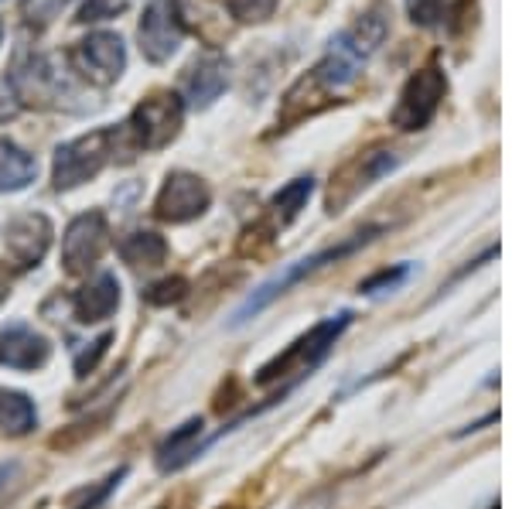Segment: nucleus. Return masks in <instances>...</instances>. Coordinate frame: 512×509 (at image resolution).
Returning <instances> with one entry per match:
<instances>
[{"mask_svg":"<svg viewBox=\"0 0 512 509\" xmlns=\"http://www.w3.org/2000/svg\"><path fill=\"white\" fill-rule=\"evenodd\" d=\"M376 233H379V226H366L362 233H352L345 243H338V246H328V250H321V253H311V257H304V260H297V264H291L287 270H280L277 277H270L267 284H260L256 291L250 294V298L243 301V308L233 315V325H246V322H253L256 315H260L263 308H270L274 301L280 298V294H287L294 284H301L304 277H311V274H318L321 267H328V264H338V260H345V257H352V253H359L362 246H369L376 240Z\"/></svg>","mask_w":512,"mask_h":509,"instance_id":"7ed1b4c3","label":"nucleus"},{"mask_svg":"<svg viewBox=\"0 0 512 509\" xmlns=\"http://www.w3.org/2000/svg\"><path fill=\"white\" fill-rule=\"evenodd\" d=\"M130 0H86L79 11V21L89 24V21H106V18H117V14L127 11Z\"/></svg>","mask_w":512,"mask_h":509,"instance_id":"393cba45","label":"nucleus"},{"mask_svg":"<svg viewBox=\"0 0 512 509\" xmlns=\"http://www.w3.org/2000/svg\"><path fill=\"white\" fill-rule=\"evenodd\" d=\"M48 359H52V342L41 332H35L31 325L11 322L0 332V366L31 373V369L45 366Z\"/></svg>","mask_w":512,"mask_h":509,"instance_id":"2eb2a0df","label":"nucleus"},{"mask_svg":"<svg viewBox=\"0 0 512 509\" xmlns=\"http://www.w3.org/2000/svg\"><path fill=\"white\" fill-rule=\"evenodd\" d=\"M396 168V154L393 151H383V147H376V151H366L359 154L355 161L345 164L342 171L332 178V192H328V212H342L345 205H349L355 195L362 192V188H369L373 182H379L383 175H390Z\"/></svg>","mask_w":512,"mask_h":509,"instance_id":"ddd939ff","label":"nucleus"},{"mask_svg":"<svg viewBox=\"0 0 512 509\" xmlns=\"http://www.w3.org/2000/svg\"><path fill=\"white\" fill-rule=\"evenodd\" d=\"M181 117H185V103L178 93H154L134 106L120 137L130 141V151H161L164 144L178 137Z\"/></svg>","mask_w":512,"mask_h":509,"instance_id":"39448f33","label":"nucleus"},{"mask_svg":"<svg viewBox=\"0 0 512 509\" xmlns=\"http://www.w3.org/2000/svg\"><path fill=\"white\" fill-rule=\"evenodd\" d=\"M18 113H21V103H18V96H14L11 82L0 79V123L14 120V117H18Z\"/></svg>","mask_w":512,"mask_h":509,"instance_id":"c85d7f7f","label":"nucleus"},{"mask_svg":"<svg viewBox=\"0 0 512 509\" xmlns=\"http://www.w3.org/2000/svg\"><path fill=\"white\" fill-rule=\"evenodd\" d=\"M315 195V178H294L291 185H284L280 192L270 199V205H267V223H270V229H287L294 223L297 216H301V209L308 205V199Z\"/></svg>","mask_w":512,"mask_h":509,"instance_id":"a211bd4d","label":"nucleus"},{"mask_svg":"<svg viewBox=\"0 0 512 509\" xmlns=\"http://www.w3.org/2000/svg\"><path fill=\"white\" fill-rule=\"evenodd\" d=\"M352 318H355L352 311H338V315L325 318V322H318L315 328H308L304 335H297L284 352H277L270 363H263L256 369V383H260V387H274V383L284 380V390H294L297 383L308 380V376L332 356L335 342L345 335Z\"/></svg>","mask_w":512,"mask_h":509,"instance_id":"f03ea898","label":"nucleus"},{"mask_svg":"<svg viewBox=\"0 0 512 509\" xmlns=\"http://www.w3.org/2000/svg\"><path fill=\"white\" fill-rule=\"evenodd\" d=\"M444 96H448V76H444V69L437 62L424 65V69H417L414 76L407 79V86L400 89V100L393 106L390 123L396 130H407V134L424 130L427 123L437 117Z\"/></svg>","mask_w":512,"mask_h":509,"instance_id":"423d86ee","label":"nucleus"},{"mask_svg":"<svg viewBox=\"0 0 512 509\" xmlns=\"http://www.w3.org/2000/svg\"><path fill=\"white\" fill-rule=\"evenodd\" d=\"M72 65L79 69V76H86L96 86H110L120 79L123 65H127V48L123 38L113 31H96V35L82 38L72 52Z\"/></svg>","mask_w":512,"mask_h":509,"instance_id":"f8f14e48","label":"nucleus"},{"mask_svg":"<svg viewBox=\"0 0 512 509\" xmlns=\"http://www.w3.org/2000/svg\"><path fill=\"white\" fill-rule=\"evenodd\" d=\"M185 31V14H181L178 0H151L137 28L140 52L154 65L168 62L181 48V41H185Z\"/></svg>","mask_w":512,"mask_h":509,"instance_id":"6e6552de","label":"nucleus"},{"mask_svg":"<svg viewBox=\"0 0 512 509\" xmlns=\"http://www.w3.org/2000/svg\"><path fill=\"white\" fill-rule=\"evenodd\" d=\"M386 35H390V7H386L383 0H373L349 28L338 31L332 38L325 59H321L304 79H297V86L287 93L284 113L294 110L301 100H308L304 117H311V113L321 110L328 100H335L338 93H345V89L359 79L362 65L373 59L376 48L386 41Z\"/></svg>","mask_w":512,"mask_h":509,"instance_id":"f257e3e1","label":"nucleus"},{"mask_svg":"<svg viewBox=\"0 0 512 509\" xmlns=\"http://www.w3.org/2000/svg\"><path fill=\"white\" fill-rule=\"evenodd\" d=\"M11 82L14 96L24 106H55V110H79L72 100H79V93L72 89V82L62 76L55 59L41 52H18V59L11 65Z\"/></svg>","mask_w":512,"mask_h":509,"instance_id":"20e7f679","label":"nucleus"},{"mask_svg":"<svg viewBox=\"0 0 512 509\" xmlns=\"http://www.w3.org/2000/svg\"><path fill=\"white\" fill-rule=\"evenodd\" d=\"M110 342H113V335L110 332H103L99 339L93 342V349H86V352H79L76 356V376H89L93 369L99 366V359L106 356V349H110Z\"/></svg>","mask_w":512,"mask_h":509,"instance_id":"bb28decb","label":"nucleus"},{"mask_svg":"<svg viewBox=\"0 0 512 509\" xmlns=\"http://www.w3.org/2000/svg\"><path fill=\"white\" fill-rule=\"evenodd\" d=\"M117 308H120V281L113 274H99L96 281H89L82 291L72 294V315L82 325L106 322Z\"/></svg>","mask_w":512,"mask_h":509,"instance_id":"dca6fc26","label":"nucleus"},{"mask_svg":"<svg viewBox=\"0 0 512 509\" xmlns=\"http://www.w3.org/2000/svg\"><path fill=\"white\" fill-rule=\"evenodd\" d=\"M38 161L24 147L0 137V192H21L35 182Z\"/></svg>","mask_w":512,"mask_h":509,"instance_id":"6ab92c4d","label":"nucleus"},{"mask_svg":"<svg viewBox=\"0 0 512 509\" xmlns=\"http://www.w3.org/2000/svg\"><path fill=\"white\" fill-rule=\"evenodd\" d=\"M35 424H38V410L31 404L28 393L0 387V431L21 438V434H28Z\"/></svg>","mask_w":512,"mask_h":509,"instance_id":"aec40b11","label":"nucleus"},{"mask_svg":"<svg viewBox=\"0 0 512 509\" xmlns=\"http://www.w3.org/2000/svg\"><path fill=\"white\" fill-rule=\"evenodd\" d=\"M117 250L130 267H158L164 264V257H168V243H164L158 233H147V229H137V233L123 236Z\"/></svg>","mask_w":512,"mask_h":509,"instance_id":"412c9836","label":"nucleus"},{"mask_svg":"<svg viewBox=\"0 0 512 509\" xmlns=\"http://www.w3.org/2000/svg\"><path fill=\"white\" fill-rule=\"evenodd\" d=\"M209 202L212 192L202 178L188 175V171H171L158 192V202H154V216L164 223H192L209 209Z\"/></svg>","mask_w":512,"mask_h":509,"instance_id":"1a4fd4ad","label":"nucleus"},{"mask_svg":"<svg viewBox=\"0 0 512 509\" xmlns=\"http://www.w3.org/2000/svg\"><path fill=\"white\" fill-rule=\"evenodd\" d=\"M410 4V18L420 21V24H434L441 18V4L444 0H407Z\"/></svg>","mask_w":512,"mask_h":509,"instance_id":"cd10ccee","label":"nucleus"},{"mask_svg":"<svg viewBox=\"0 0 512 509\" xmlns=\"http://www.w3.org/2000/svg\"><path fill=\"white\" fill-rule=\"evenodd\" d=\"M202 417H192V421H185L175 434H168V438L161 441V448L154 451L158 455V469L161 472H178L185 469L188 462H195L198 458V445L195 438L202 434Z\"/></svg>","mask_w":512,"mask_h":509,"instance_id":"f3484780","label":"nucleus"},{"mask_svg":"<svg viewBox=\"0 0 512 509\" xmlns=\"http://www.w3.org/2000/svg\"><path fill=\"white\" fill-rule=\"evenodd\" d=\"M226 7L236 21L256 24V21H267L277 11V0H226Z\"/></svg>","mask_w":512,"mask_h":509,"instance_id":"5701e85b","label":"nucleus"},{"mask_svg":"<svg viewBox=\"0 0 512 509\" xmlns=\"http://www.w3.org/2000/svg\"><path fill=\"white\" fill-rule=\"evenodd\" d=\"M113 130L99 127L93 134H82L76 141L62 144L55 151V164H52V182L59 192H69V188H79L82 182L96 178L99 171L106 168V161L113 158Z\"/></svg>","mask_w":512,"mask_h":509,"instance_id":"0eeeda50","label":"nucleus"},{"mask_svg":"<svg viewBox=\"0 0 512 509\" xmlns=\"http://www.w3.org/2000/svg\"><path fill=\"white\" fill-rule=\"evenodd\" d=\"M229 86V62L219 52H202L188 65L185 86H181V103H188L192 110H209L212 103L226 93Z\"/></svg>","mask_w":512,"mask_h":509,"instance_id":"4468645a","label":"nucleus"},{"mask_svg":"<svg viewBox=\"0 0 512 509\" xmlns=\"http://www.w3.org/2000/svg\"><path fill=\"white\" fill-rule=\"evenodd\" d=\"M52 4H65V0H52Z\"/></svg>","mask_w":512,"mask_h":509,"instance_id":"2f4dec72","label":"nucleus"},{"mask_svg":"<svg viewBox=\"0 0 512 509\" xmlns=\"http://www.w3.org/2000/svg\"><path fill=\"white\" fill-rule=\"evenodd\" d=\"M123 479H127V469H117L113 475H106V479L99 482L96 489H89V492H86V499H82V503H79L76 509H99V506L106 503V499L113 496V489H117Z\"/></svg>","mask_w":512,"mask_h":509,"instance_id":"a878e982","label":"nucleus"},{"mask_svg":"<svg viewBox=\"0 0 512 509\" xmlns=\"http://www.w3.org/2000/svg\"><path fill=\"white\" fill-rule=\"evenodd\" d=\"M106 243H110V226H106L103 212H82L69 223L62 240V267L69 274H86L103 257Z\"/></svg>","mask_w":512,"mask_h":509,"instance_id":"9d476101","label":"nucleus"},{"mask_svg":"<svg viewBox=\"0 0 512 509\" xmlns=\"http://www.w3.org/2000/svg\"><path fill=\"white\" fill-rule=\"evenodd\" d=\"M52 246V223L41 212H21L4 223V253L18 270H31Z\"/></svg>","mask_w":512,"mask_h":509,"instance_id":"9b49d317","label":"nucleus"},{"mask_svg":"<svg viewBox=\"0 0 512 509\" xmlns=\"http://www.w3.org/2000/svg\"><path fill=\"white\" fill-rule=\"evenodd\" d=\"M0 301H4V287H0Z\"/></svg>","mask_w":512,"mask_h":509,"instance_id":"7c9ffc66","label":"nucleus"},{"mask_svg":"<svg viewBox=\"0 0 512 509\" xmlns=\"http://www.w3.org/2000/svg\"><path fill=\"white\" fill-rule=\"evenodd\" d=\"M0 38H4V24H0Z\"/></svg>","mask_w":512,"mask_h":509,"instance_id":"c756f323","label":"nucleus"},{"mask_svg":"<svg viewBox=\"0 0 512 509\" xmlns=\"http://www.w3.org/2000/svg\"><path fill=\"white\" fill-rule=\"evenodd\" d=\"M414 274V267L410 264H396V267H386L379 270V274H373L369 281L359 284V294H366V298H376V294H386V291H396L407 277Z\"/></svg>","mask_w":512,"mask_h":509,"instance_id":"4be33fe9","label":"nucleus"},{"mask_svg":"<svg viewBox=\"0 0 512 509\" xmlns=\"http://www.w3.org/2000/svg\"><path fill=\"white\" fill-rule=\"evenodd\" d=\"M188 294V281L185 277H168V281L147 287L140 298L147 301V305H175V301H181Z\"/></svg>","mask_w":512,"mask_h":509,"instance_id":"b1692460","label":"nucleus"}]
</instances>
